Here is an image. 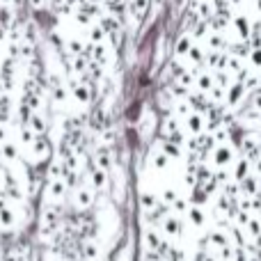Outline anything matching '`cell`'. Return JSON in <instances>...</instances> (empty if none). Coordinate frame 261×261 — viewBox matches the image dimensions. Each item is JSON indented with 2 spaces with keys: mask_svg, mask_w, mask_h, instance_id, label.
I'll return each instance as SVG.
<instances>
[{
  "mask_svg": "<svg viewBox=\"0 0 261 261\" xmlns=\"http://www.w3.org/2000/svg\"><path fill=\"white\" fill-rule=\"evenodd\" d=\"M69 87H71L73 96H76L81 103H90V101H92V90H90L92 83H87V81H83V83L81 81H73Z\"/></svg>",
  "mask_w": 261,
  "mask_h": 261,
  "instance_id": "obj_1",
  "label": "cell"
},
{
  "mask_svg": "<svg viewBox=\"0 0 261 261\" xmlns=\"http://www.w3.org/2000/svg\"><path fill=\"white\" fill-rule=\"evenodd\" d=\"M50 94H53L55 101H64V99H67V92H64V87H62V83H60L58 76L50 78Z\"/></svg>",
  "mask_w": 261,
  "mask_h": 261,
  "instance_id": "obj_2",
  "label": "cell"
},
{
  "mask_svg": "<svg viewBox=\"0 0 261 261\" xmlns=\"http://www.w3.org/2000/svg\"><path fill=\"white\" fill-rule=\"evenodd\" d=\"M87 170L92 172V184H94L96 188H101V186L106 184V179H103V172H101L99 167L94 165V163H87Z\"/></svg>",
  "mask_w": 261,
  "mask_h": 261,
  "instance_id": "obj_3",
  "label": "cell"
},
{
  "mask_svg": "<svg viewBox=\"0 0 261 261\" xmlns=\"http://www.w3.org/2000/svg\"><path fill=\"white\" fill-rule=\"evenodd\" d=\"M32 147H35V151H37V153H39V156H41V158H44V156H46V153H48V151H50V144H48V142H46V140H44V138L35 140V142H32Z\"/></svg>",
  "mask_w": 261,
  "mask_h": 261,
  "instance_id": "obj_4",
  "label": "cell"
},
{
  "mask_svg": "<svg viewBox=\"0 0 261 261\" xmlns=\"http://www.w3.org/2000/svg\"><path fill=\"white\" fill-rule=\"evenodd\" d=\"M7 115H9V99L5 94H0V124L7 122Z\"/></svg>",
  "mask_w": 261,
  "mask_h": 261,
  "instance_id": "obj_5",
  "label": "cell"
},
{
  "mask_svg": "<svg viewBox=\"0 0 261 261\" xmlns=\"http://www.w3.org/2000/svg\"><path fill=\"white\" fill-rule=\"evenodd\" d=\"M5 186H7V193L12 195V199H18V197H21V190H18L16 181H14L9 174H7V181H5Z\"/></svg>",
  "mask_w": 261,
  "mask_h": 261,
  "instance_id": "obj_6",
  "label": "cell"
},
{
  "mask_svg": "<svg viewBox=\"0 0 261 261\" xmlns=\"http://www.w3.org/2000/svg\"><path fill=\"white\" fill-rule=\"evenodd\" d=\"M103 37H106V30L103 28H92V32H90V39L94 41V44H101V41H103Z\"/></svg>",
  "mask_w": 261,
  "mask_h": 261,
  "instance_id": "obj_7",
  "label": "cell"
},
{
  "mask_svg": "<svg viewBox=\"0 0 261 261\" xmlns=\"http://www.w3.org/2000/svg\"><path fill=\"white\" fill-rule=\"evenodd\" d=\"M96 161H99L101 170H108V167H110V156L106 153V149H101V151L96 153Z\"/></svg>",
  "mask_w": 261,
  "mask_h": 261,
  "instance_id": "obj_8",
  "label": "cell"
},
{
  "mask_svg": "<svg viewBox=\"0 0 261 261\" xmlns=\"http://www.w3.org/2000/svg\"><path fill=\"white\" fill-rule=\"evenodd\" d=\"M3 153L7 156V161H14V158H16V149H14L12 142H3Z\"/></svg>",
  "mask_w": 261,
  "mask_h": 261,
  "instance_id": "obj_9",
  "label": "cell"
},
{
  "mask_svg": "<svg viewBox=\"0 0 261 261\" xmlns=\"http://www.w3.org/2000/svg\"><path fill=\"white\" fill-rule=\"evenodd\" d=\"M9 21H12V14H9V9L0 7V23H3V25H9Z\"/></svg>",
  "mask_w": 261,
  "mask_h": 261,
  "instance_id": "obj_10",
  "label": "cell"
},
{
  "mask_svg": "<svg viewBox=\"0 0 261 261\" xmlns=\"http://www.w3.org/2000/svg\"><path fill=\"white\" fill-rule=\"evenodd\" d=\"M87 199H90V193H87V190H83V193H81V204H87Z\"/></svg>",
  "mask_w": 261,
  "mask_h": 261,
  "instance_id": "obj_11",
  "label": "cell"
},
{
  "mask_svg": "<svg viewBox=\"0 0 261 261\" xmlns=\"http://www.w3.org/2000/svg\"><path fill=\"white\" fill-rule=\"evenodd\" d=\"M0 142H7V140H5V126L3 124H0Z\"/></svg>",
  "mask_w": 261,
  "mask_h": 261,
  "instance_id": "obj_12",
  "label": "cell"
},
{
  "mask_svg": "<svg viewBox=\"0 0 261 261\" xmlns=\"http://www.w3.org/2000/svg\"><path fill=\"white\" fill-rule=\"evenodd\" d=\"M41 3H44V0H32V5H35V7H39Z\"/></svg>",
  "mask_w": 261,
  "mask_h": 261,
  "instance_id": "obj_13",
  "label": "cell"
}]
</instances>
